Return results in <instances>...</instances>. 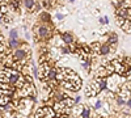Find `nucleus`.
Masks as SVG:
<instances>
[{"mask_svg":"<svg viewBox=\"0 0 131 118\" xmlns=\"http://www.w3.org/2000/svg\"><path fill=\"white\" fill-rule=\"evenodd\" d=\"M106 88V78H94L85 88L86 97H94Z\"/></svg>","mask_w":131,"mask_h":118,"instance_id":"obj_1","label":"nucleus"},{"mask_svg":"<svg viewBox=\"0 0 131 118\" xmlns=\"http://www.w3.org/2000/svg\"><path fill=\"white\" fill-rule=\"evenodd\" d=\"M109 52H112L110 50V45L107 44H101V47H100V55H107Z\"/></svg>","mask_w":131,"mask_h":118,"instance_id":"obj_13","label":"nucleus"},{"mask_svg":"<svg viewBox=\"0 0 131 118\" xmlns=\"http://www.w3.org/2000/svg\"><path fill=\"white\" fill-rule=\"evenodd\" d=\"M119 7H122V8H131V0H122L121 3H119Z\"/></svg>","mask_w":131,"mask_h":118,"instance_id":"obj_20","label":"nucleus"},{"mask_svg":"<svg viewBox=\"0 0 131 118\" xmlns=\"http://www.w3.org/2000/svg\"><path fill=\"white\" fill-rule=\"evenodd\" d=\"M101 105H102V102H101V101H97V102H96V105H94V109H100V108H101Z\"/></svg>","mask_w":131,"mask_h":118,"instance_id":"obj_26","label":"nucleus"},{"mask_svg":"<svg viewBox=\"0 0 131 118\" xmlns=\"http://www.w3.org/2000/svg\"><path fill=\"white\" fill-rule=\"evenodd\" d=\"M57 18H58V20H64V15L60 13V12H58V13H57Z\"/></svg>","mask_w":131,"mask_h":118,"instance_id":"obj_25","label":"nucleus"},{"mask_svg":"<svg viewBox=\"0 0 131 118\" xmlns=\"http://www.w3.org/2000/svg\"><path fill=\"white\" fill-rule=\"evenodd\" d=\"M117 42H118V36L115 33H112L107 38V44H117Z\"/></svg>","mask_w":131,"mask_h":118,"instance_id":"obj_19","label":"nucleus"},{"mask_svg":"<svg viewBox=\"0 0 131 118\" xmlns=\"http://www.w3.org/2000/svg\"><path fill=\"white\" fill-rule=\"evenodd\" d=\"M125 17H121V16H115V23H117V25L118 26H122L123 25V23H125Z\"/></svg>","mask_w":131,"mask_h":118,"instance_id":"obj_22","label":"nucleus"},{"mask_svg":"<svg viewBox=\"0 0 131 118\" xmlns=\"http://www.w3.org/2000/svg\"><path fill=\"white\" fill-rule=\"evenodd\" d=\"M13 118H18V117H13Z\"/></svg>","mask_w":131,"mask_h":118,"instance_id":"obj_32","label":"nucleus"},{"mask_svg":"<svg viewBox=\"0 0 131 118\" xmlns=\"http://www.w3.org/2000/svg\"><path fill=\"white\" fill-rule=\"evenodd\" d=\"M63 118H66V117H63Z\"/></svg>","mask_w":131,"mask_h":118,"instance_id":"obj_33","label":"nucleus"},{"mask_svg":"<svg viewBox=\"0 0 131 118\" xmlns=\"http://www.w3.org/2000/svg\"><path fill=\"white\" fill-rule=\"evenodd\" d=\"M0 118H4V117H3V114H2V112H0Z\"/></svg>","mask_w":131,"mask_h":118,"instance_id":"obj_30","label":"nucleus"},{"mask_svg":"<svg viewBox=\"0 0 131 118\" xmlns=\"http://www.w3.org/2000/svg\"><path fill=\"white\" fill-rule=\"evenodd\" d=\"M36 30H37V36L41 39H50L52 37V28L49 26V24L42 23V25H39Z\"/></svg>","mask_w":131,"mask_h":118,"instance_id":"obj_5","label":"nucleus"},{"mask_svg":"<svg viewBox=\"0 0 131 118\" xmlns=\"http://www.w3.org/2000/svg\"><path fill=\"white\" fill-rule=\"evenodd\" d=\"M60 13H63V15H67V13H68V9L66 8V7H62V8H60Z\"/></svg>","mask_w":131,"mask_h":118,"instance_id":"obj_24","label":"nucleus"},{"mask_svg":"<svg viewBox=\"0 0 131 118\" xmlns=\"http://www.w3.org/2000/svg\"><path fill=\"white\" fill-rule=\"evenodd\" d=\"M89 114H91V110L88 108H83V112H81V118H89Z\"/></svg>","mask_w":131,"mask_h":118,"instance_id":"obj_23","label":"nucleus"},{"mask_svg":"<svg viewBox=\"0 0 131 118\" xmlns=\"http://www.w3.org/2000/svg\"><path fill=\"white\" fill-rule=\"evenodd\" d=\"M9 38H18V29H10L9 30Z\"/></svg>","mask_w":131,"mask_h":118,"instance_id":"obj_21","label":"nucleus"},{"mask_svg":"<svg viewBox=\"0 0 131 118\" xmlns=\"http://www.w3.org/2000/svg\"><path fill=\"white\" fill-rule=\"evenodd\" d=\"M89 47H91L92 51L97 52V54H100V47H101V44H100V42H93V44H91Z\"/></svg>","mask_w":131,"mask_h":118,"instance_id":"obj_17","label":"nucleus"},{"mask_svg":"<svg viewBox=\"0 0 131 118\" xmlns=\"http://www.w3.org/2000/svg\"><path fill=\"white\" fill-rule=\"evenodd\" d=\"M115 16H121V17L127 18V17H128V12H127V9H126V8L118 7V8L115 9Z\"/></svg>","mask_w":131,"mask_h":118,"instance_id":"obj_14","label":"nucleus"},{"mask_svg":"<svg viewBox=\"0 0 131 118\" xmlns=\"http://www.w3.org/2000/svg\"><path fill=\"white\" fill-rule=\"evenodd\" d=\"M60 38H62V41H63L64 45H71V44H73V41H75L73 36H72L71 33H68V31L62 33V34H60Z\"/></svg>","mask_w":131,"mask_h":118,"instance_id":"obj_9","label":"nucleus"},{"mask_svg":"<svg viewBox=\"0 0 131 118\" xmlns=\"http://www.w3.org/2000/svg\"><path fill=\"white\" fill-rule=\"evenodd\" d=\"M18 46H20L18 38H9V47L10 49H17Z\"/></svg>","mask_w":131,"mask_h":118,"instance_id":"obj_16","label":"nucleus"},{"mask_svg":"<svg viewBox=\"0 0 131 118\" xmlns=\"http://www.w3.org/2000/svg\"><path fill=\"white\" fill-rule=\"evenodd\" d=\"M94 76H96V78H107V76H109V73H107L105 66L98 67V68L96 70V72H94Z\"/></svg>","mask_w":131,"mask_h":118,"instance_id":"obj_10","label":"nucleus"},{"mask_svg":"<svg viewBox=\"0 0 131 118\" xmlns=\"http://www.w3.org/2000/svg\"><path fill=\"white\" fill-rule=\"evenodd\" d=\"M55 110L50 106H43L39 108L36 113V118H55Z\"/></svg>","mask_w":131,"mask_h":118,"instance_id":"obj_7","label":"nucleus"},{"mask_svg":"<svg viewBox=\"0 0 131 118\" xmlns=\"http://www.w3.org/2000/svg\"><path fill=\"white\" fill-rule=\"evenodd\" d=\"M125 102H126V101H125L123 99H121V97H119V99L117 100V104H118V105H123Z\"/></svg>","mask_w":131,"mask_h":118,"instance_id":"obj_27","label":"nucleus"},{"mask_svg":"<svg viewBox=\"0 0 131 118\" xmlns=\"http://www.w3.org/2000/svg\"><path fill=\"white\" fill-rule=\"evenodd\" d=\"M121 29L125 31V33L131 34V17H127V18L125 20V23H123V25L121 26Z\"/></svg>","mask_w":131,"mask_h":118,"instance_id":"obj_11","label":"nucleus"},{"mask_svg":"<svg viewBox=\"0 0 131 118\" xmlns=\"http://www.w3.org/2000/svg\"><path fill=\"white\" fill-rule=\"evenodd\" d=\"M104 23H105V24H106V25H107V24H109V18H107V17H106V16H105V17H104Z\"/></svg>","mask_w":131,"mask_h":118,"instance_id":"obj_28","label":"nucleus"},{"mask_svg":"<svg viewBox=\"0 0 131 118\" xmlns=\"http://www.w3.org/2000/svg\"><path fill=\"white\" fill-rule=\"evenodd\" d=\"M12 57H13V59H15L16 62L21 63V64L24 66L25 62H26L28 58H29V50L25 49V47H17V49H15Z\"/></svg>","mask_w":131,"mask_h":118,"instance_id":"obj_4","label":"nucleus"},{"mask_svg":"<svg viewBox=\"0 0 131 118\" xmlns=\"http://www.w3.org/2000/svg\"><path fill=\"white\" fill-rule=\"evenodd\" d=\"M24 5H25V8L29 9V10H34V9L38 7L36 0H24Z\"/></svg>","mask_w":131,"mask_h":118,"instance_id":"obj_12","label":"nucleus"},{"mask_svg":"<svg viewBox=\"0 0 131 118\" xmlns=\"http://www.w3.org/2000/svg\"><path fill=\"white\" fill-rule=\"evenodd\" d=\"M70 2H71V3H73V2H75V0H70Z\"/></svg>","mask_w":131,"mask_h":118,"instance_id":"obj_31","label":"nucleus"},{"mask_svg":"<svg viewBox=\"0 0 131 118\" xmlns=\"http://www.w3.org/2000/svg\"><path fill=\"white\" fill-rule=\"evenodd\" d=\"M9 9H10V7H9L8 3H0V13L7 15L9 12Z\"/></svg>","mask_w":131,"mask_h":118,"instance_id":"obj_15","label":"nucleus"},{"mask_svg":"<svg viewBox=\"0 0 131 118\" xmlns=\"http://www.w3.org/2000/svg\"><path fill=\"white\" fill-rule=\"evenodd\" d=\"M127 105H128V108H131V97L127 100Z\"/></svg>","mask_w":131,"mask_h":118,"instance_id":"obj_29","label":"nucleus"},{"mask_svg":"<svg viewBox=\"0 0 131 118\" xmlns=\"http://www.w3.org/2000/svg\"><path fill=\"white\" fill-rule=\"evenodd\" d=\"M39 18H41L42 23H50V20H51V17H50V15L47 12H42L41 16H39Z\"/></svg>","mask_w":131,"mask_h":118,"instance_id":"obj_18","label":"nucleus"},{"mask_svg":"<svg viewBox=\"0 0 131 118\" xmlns=\"http://www.w3.org/2000/svg\"><path fill=\"white\" fill-rule=\"evenodd\" d=\"M13 89H4L0 88V106H5L12 101V96H13Z\"/></svg>","mask_w":131,"mask_h":118,"instance_id":"obj_6","label":"nucleus"},{"mask_svg":"<svg viewBox=\"0 0 131 118\" xmlns=\"http://www.w3.org/2000/svg\"><path fill=\"white\" fill-rule=\"evenodd\" d=\"M34 104V97H23L18 99V101L16 102V109L24 115H29Z\"/></svg>","mask_w":131,"mask_h":118,"instance_id":"obj_3","label":"nucleus"},{"mask_svg":"<svg viewBox=\"0 0 131 118\" xmlns=\"http://www.w3.org/2000/svg\"><path fill=\"white\" fill-rule=\"evenodd\" d=\"M118 93H119V97L123 99L125 101H126V100H128V99L131 97V89H130V85L123 83V85H122L121 88H119Z\"/></svg>","mask_w":131,"mask_h":118,"instance_id":"obj_8","label":"nucleus"},{"mask_svg":"<svg viewBox=\"0 0 131 118\" xmlns=\"http://www.w3.org/2000/svg\"><path fill=\"white\" fill-rule=\"evenodd\" d=\"M125 78L122 75H118V73H112L106 78V88L110 91V92H118L119 88L123 85L125 83Z\"/></svg>","mask_w":131,"mask_h":118,"instance_id":"obj_2","label":"nucleus"}]
</instances>
